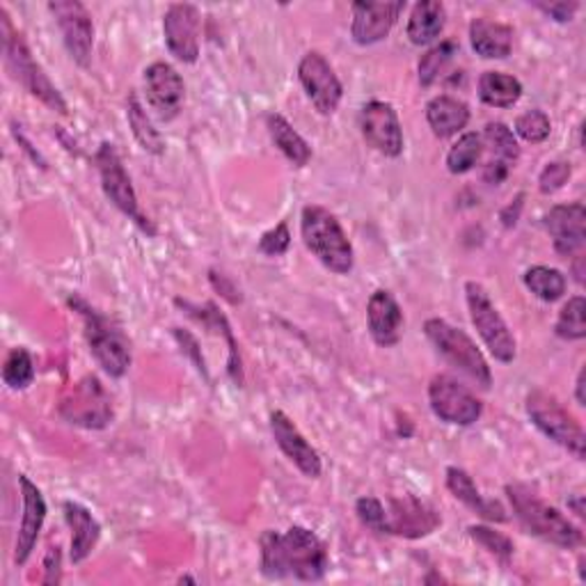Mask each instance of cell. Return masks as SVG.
<instances>
[{
	"label": "cell",
	"instance_id": "obj_1",
	"mask_svg": "<svg viewBox=\"0 0 586 586\" xmlns=\"http://www.w3.org/2000/svg\"><path fill=\"white\" fill-rule=\"evenodd\" d=\"M262 545V573L268 579L321 582L330 568L325 543L300 524L289 527L287 532H268L259 539Z\"/></svg>",
	"mask_w": 586,
	"mask_h": 586
},
{
	"label": "cell",
	"instance_id": "obj_2",
	"mask_svg": "<svg viewBox=\"0 0 586 586\" xmlns=\"http://www.w3.org/2000/svg\"><path fill=\"white\" fill-rule=\"evenodd\" d=\"M507 495L516 518L532 537L564 550H575L584 543L579 529L562 511L545 505L534 490H529L520 484H511L507 486Z\"/></svg>",
	"mask_w": 586,
	"mask_h": 586
},
{
	"label": "cell",
	"instance_id": "obj_3",
	"mask_svg": "<svg viewBox=\"0 0 586 586\" xmlns=\"http://www.w3.org/2000/svg\"><path fill=\"white\" fill-rule=\"evenodd\" d=\"M300 232L307 250L332 273L349 275L353 270V245L340 225V220L334 218L328 209L310 204L302 209L300 218Z\"/></svg>",
	"mask_w": 586,
	"mask_h": 586
},
{
	"label": "cell",
	"instance_id": "obj_4",
	"mask_svg": "<svg viewBox=\"0 0 586 586\" xmlns=\"http://www.w3.org/2000/svg\"><path fill=\"white\" fill-rule=\"evenodd\" d=\"M0 19H3V48H5V63L12 71L14 80L31 92L35 99H40L44 106L60 115H67V101L60 95V90L53 86L40 63H35L31 48H27L25 40L14 31L8 10H0Z\"/></svg>",
	"mask_w": 586,
	"mask_h": 586
},
{
	"label": "cell",
	"instance_id": "obj_5",
	"mask_svg": "<svg viewBox=\"0 0 586 586\" xmlns=\"http://www.w3.org/2000/svg\"><path fill=\"white\" fill-rule=\"evenodd\" d=\"M69 305L82 317V321H86V338L90 344V353L99 362V367L110 378L126 376L131 367V344L122 328L106 319L103 314H99L97 310H92L86 300L69 298Z\"/></svg>",
	"mask_w": 586,
	"mask_h": 586
},
{
	"label": "cell",
	"instance_id": "obj_6",
	"mask_svg": "<svg viewBox=\"0 0 586 586\" xmlns=\"http://www.w3.org/2000/svg\"><path fill=\"white\" fill-rule=\"evenodd\" d=\"M424 332L435 351L450 362L452 367L467 374L474 383L488 389L493 385V374L484 353L472 342L469 334L444 319H429Z\"/></svg>",
	"mask_w": 586,
	"mask_h": 586
},
{
	"label": "cell",
	"instance_id": "obj_7",
	"mask_svg": "<svg viewBox=\"0 0 586 586\" xmlns=\"http://www.w3.org/2000/svg\"><path fill=\"white\" fill-rule=\"evenodd\" d=\"M527 414L545 438L562 444L577 461H584V429L575 417L556 401V397L543 392V389H534V392H529L527 397Z\"/></svg>",
	"mask_w": 586,
	"mask_h": 586
},
{
	"label": "cell",
	"instance_id": "obj_8",
	"mask_svg": "<svg viewBox=\"0 0 586 586\" xmlns=\"http://www.w3.org/2000/svg\"><path fill=\"white\" fill-rule=\"evenodd\" d=\"M97 167H99V177H101V188L106 198L113 202L115 209H120L129 220H133L137 228H141L145 234L156 236L154 222L143 213L141 204H137V195L131 184V177L124 170V163L118 154V150L103 143L95 156Z\"/></svg>",
	"mask_w": 586,
	"mask_h": 586
},
{
	"label": "cell",
	"instance_id": "obj_9",
	"mask_svg": "<svg viewBox=\"0 0 586 586\" xmlns=\"http://www.w3.org/2000/svg\"><path fill=\"white\" fill-rule=\"evenodd\" d=\"M465 298L469 307V319L474 328H477V332L482 334L484 344L488 346V351L493 353L497 362H505V365H509V362L516 360V353H518L516 340L507 321L501 319L497 307L488 298V291L479 283H467Z\"/></svg>",
	"mask_w": 586,
	"mask_h": 586
},
{
	"label": "cell",
	"instance_id": "obj_10",
	"mask_svg": "<svg viewBox=\"0 0 586 586\" xmlns=\"http://www.w3.org/2000/svg\"><path fill=\"white\" fill-rule=\"evenodd\" d=\"M60 417L74 427L99 431L113 422V401L97 376H86L60 401Z\"/></svg>",
	"mask_w": 586,
	"mask_h": 586
},
{
	"label": "cell",
	"instance_id": "obj_11",
	"mask_svg": "<svg viewBox=\"0 0 586 586\" xmlns=\"http://www.w3.org/2000/svg\"><path fill=\"white\" fill-rule=\"evenodd\" d=\"M383 527L380 534H392L401 539H424L433 534L440 527V516L433 507H429L427 501L417 499L412 495L403 497H389L383 505Z\"/></svg>",
	"mask_w": 586,
	"mask_h": 586
},
{
	"label": "cell",
	"instance_id": "obj_12",
	"mask_svg": "<svg viewBox=\"0 0 586 586\" xmlns=\"http://www.w3.org/2000/svg\"><path fill=\"white\" fill-rule=\"evenodd\" d=\"M429 406L438 420L454 427H472L484 412V403L456 378L440 374L429 385Z\"/></svg>",
	"mask_w": 586,
	"mask_h": 586
},
{
	"label": "cell",
	"instance_id": "obj_13",
	"mask_svg": "<svg viewBox=\"0 0 586 586\" xmlns=\"http://www.w3.org/2000/svg\"><path fill=\"white\" fill-rule=\"evenodd\" d=\"M48 10L60 25L63 42L71 60L80 67H90L95 48V23L88 8L76 3V0H55V3H48Z\"/></svg>",
	"mask_w": 586,
	"mask_h": 586
},
{
	"label": "cell",
	"instance_id": "obj_14",
	"mask_svg": "<svg viewBox=\"0 0 586 586\" xmlns=\"http://www.w3.org/2000/svg\"><path fill=\"white\" fill-rule=\"evenodd\" d=\"M298 78L305 95L310 97V101L321 115H332L334 110L340 108L344 97L342 80L338 78V74H334V69L321 53L312 51L305 55L298 65Z\"/></svg>",
	"mask_w": 586,
	"mask_h": 586
},
{
	"label": "cell",
	"instance_id": "obj_15",
	"mask_svg": "<svg viewBox=\"0 0 586 586\" xmlns=\"http://www.w3.org/2000/svg\"><path fill=\"white\" fill-rule=\"evenodd\" d=\"M360 131L367 145L387 158L403 154V131L397 110L385 101H369L360 113Z\"/></svg>",
	"mask_w": 586,
	"mask_h": 586
},
{
	"label": "cell",
	"instance_id": "obj_16",
	"mask_svg": "<svg viewBox=\"0 0 586 586\" xmlns=\"http://www.w3.org/2000/svg\"><path fill=\"white\" fill-rule=\"evenodd\" d=\"M200 10L190 3H175L163 16V35L167 51L179 63L192 65L200 58Z\"/></svg>",
	"mask_w": 586,
	"mask_h": 586
},
{
	"label": "cell",
	"instance_id": "obj_17",
	"mask_svg": "<svg viewBox=\"0 0 586 586\" xmlns=\"http://www.w3.org/2000/svg\"><path fill=\"white\" fill-rule=\"evenodd\" d=\"M145 95L147 103L158 120L170 122L179 115L186 99V86L179 71L167 63H154L145 69Z\"/></svg>",
	"mask_w": 586,
	"mask_h": 586
},
{
	"label": "cell",
	"instance_id": "obj_18",
	"mask_svg": "<svg viewBox=\"0 0 586 586\" xmlns=\"http://www.w3.org/2000/svg\"><path fill=\"white\" fill-rule=\"evenodd\" d=\"M19 488H21V499H23V513H21V524L16 534V545H14V564L23 566L37 545L40 532L46 520V501L42 490L25 477L19 474Z\"/></svg>",
	"mask_w": 586,
	"mask_h": 586
},
{
	"label": "cell",
	"instance_id": "obj_19",
	"mask_svg": "<svg viewBox=\"0 0 586 586\" xmlns=\"http://www.w3.org/2000/svg\"><path fill=\"white\" fill-rule=\"evenodd\" d=\"M270 433L280 446L283 454L310 479H319L323 472L321 456L317 454L314 446L305 440V435L298 431V427L289 420L283 410L270 412Z\"/></svg>",
	"mask_w": 586,
	"mask_h": 586
},
{
	"label": "cell",
	"instance_id": "obj_20",
	"mask_svg": "<svg viewBox=\"0 0 586 586\" xmlns=\"http://www.w3.org/2000/svg\"><path fill=\"white\" fill-rule=\"evenodd\" d=\"M406 3H353V21H351V37L360 46H372L383 42L389 31H392L399 14L403 12Z\"/></svg>",
	"mask_w": 586,
	"mask_h": 586
},
{
	"label": "cell",
	"instance_id": "obj_21",
	"mask_svg": "<svg viewBox=\"0 0 586 586\" xmlns=\"http://www.w3.org/2000/svg\"><path fill=\"white\" fill-rule=\"evenodd\" d=\"M545 230L554 241V250L571 257L584 247L586 241V209L582 202L552 207L545 215Z\"/></svg>",
	"mask_w": 586,
	"mask_h": 586
},
{
	"label": "cell",
	"instance_id": "obj_22",
	"mask_svg": "<svg viewBox=\"0 0 586 586\" xmlns=\"http://www.w3.org/2000/svg\"><path fill=\"white\" fill-rule=\"evenodd\" d=\"M367 323L378 346H397L403 334V312L397 298L385 289L374 291L367 305Z\"/></svg>",
	"mask_w": 586,
	"mask_h": 586
},
{
	"label": "cell",
	"instance_id": "obj_23",
	"mask_svg": "<svg viewBox=\"0 0 586 586\" xmlns=\"http://www.w3.org/2000/svg\"><path fill=\"white\" fill-rule=\"evenodd\" d=\"M65 520L71 529V564H82L92 554L101 539V524L92 516L90 509H86L78 501H65L63 505Z\"/></svg>",
	"mask_w": 586,
	"mask_h": 586
},
{
	"label": "cell",
	"instance_id": "obj_24",
	"mask_svg": "<svg viewBox=\"0 0 586 586\" xmlns=\"http://www.w3.org/2000/svg\"><path fill=\"white\" fill-rule=\"evenodd\" d=\"M469 44L486 60H505L513 48V27L493 19H474L469 23Z\"/></svg>",
	"mask_w": 586,
	"mask_h": 586
},
{
	"label": "cell",
	"instance_id": "obj_25",
	"mask_svg": "<svg viewBox=\"0 0 586 586\" xmlns=\"http://www.w3.org/2000/svg\"><path fill=\"white\" fill-rule=\"evenodd\" d=\"M446 488H450V493L463 501V505L467 509H472L477 516H482L484 520H490V522H507L509 516H507V509L499 505V501L495 499H486L479 488L474 486L472 477L461 469V467H446Z\"/></svg>",
	"mask_w": 586,
	"mask_h": 586
},
{
	"label": "cell",
	"instance_id": "obj_26",
	"mask_svg": "<svg viewBox=\"0 0 586 586\" xmlns=\"http://www.w3.org/2000/svg\"><path fill=\"white\" fill-rule=\"evenodd\" d=\"M427 122L435 137L446 141V137L461 133L467 126L469 108L456 97L440 95L427 103Z\"/></svg>",
	"mask_w": 586,
	"mask_h": 586
},
{
	"label": "cell",
	"instance_id": "obj_27",
	"mask_svg": "<svg viewBox=\"0 0 586 586\" xmlns=\"http://www.w3.org/2000/svg\"><path fill=\"white\" fill-rule=\"evenodd\" d=\"M177 305L181 307V310H186V314H188V317L198 319V321H200V323H202L207 330L222 334V338H225V340L230 342V367H228V372H230L232 380H234L236 385H241V383H243L241 355H239V346H236V342H234V332H232V328H230V323H228L225 314H222V312L218 310V307H215L213 302H207L204 307H192L190 302L177 300Z\"/></svg>",
	"mask_w": 586,
	"mask_h": 586
},
{
	"label": "cell",
	"instance_id": "obj_28",
	"mask_svg": "<svg viewBox=\"0 0 586 586\" xmlns=\"http://www.w3.org/2000/svg\"><path fill=\"white\" fill-rule=\"evenodd\" d=\"M444 23H446L444 5L435 3V0H422V3H417L410 12L408 37L414 46H429L442 35Z\"/></svg>",
	"mask_w": 586,
	"mask_h": 586
},
{
	"label": "cell",
	"instance_id": "obj_29",
	"mask_svg": "<svg viewBox=\"0 0 586 586\" xmlns=\"http://www.w3.org/2000/svg\"><path fill=\"white\" fill-rule=\"evenodd\" d=\"M266 126L270 133V141L275 143V147L280 150L289 163H294L296 167H305L312 158V147L307 145L305 137L277 113H270L266 118Z\"/></svg>",
	"mask_w": 586,
	"mask_h": 586
},
{
	"label": "cell",
	"instance_id": "obj_30",
	"mask_svg": "<svg viewBox=\"0 0 586 586\" xmlns=\"http://www.w3.org/2000/svg\"><path fill=\"white\" fill-rule=\"evenodd\" d=\"M522 97V82L505 71H484L479 78V99L490 108H511Z\"/></svg>",
	"mask_w": 586,
	"mask_h": 586
},
{
	"label": "cell",
	"instance_id": "obj_31",
	"mask_svg": "<svg viewBox=\"0 0 586 586\" xmlns=\"http://www.w3.org/2000/svg\"><path fill=\"white\" fill-rule=\"evenodd\" d=\"M126 118H129V126L133 131V137L137 141L147 154L161 156L165 152V143H163V135L158 133V129H154L147 110L143 108V103L137 101V95L129 97L126 103Z\"/></svg>",
	"mask_w": 586,
	"mask_h": 586
},
{
	"label": "cell",
	"instance_id": "obj_32",
	"mask_svg": "<svg viewBox=\"0 0 586 586\" xmlns=\"http://www.w3.org/2000/svg\"><path fill=\"white\" fill-rule=\"evenodd\" d=\"M482 141L486 143V147L493 154V158L488 163L505 165L511 170V165H516V161L520 158V145L516 141V133L505 122L486 124Z\"/></svg>",
	"mask_w": 586,
	"mask_h": 586
},
{
	"label": "cell",
	"instance_id": "obj_33",
	"mask_svg": "<svg viewBox=\"0 0 586 586\" xmlns=\"http://www.w3.org/2000/svg\"><path fill=\"white\" fill-rule=\"evenodd\" d=\"M524 287L543 302H554L566 294V277L550 266H532L524 273Z\"/></svg>",
	"mask_w": 586,
	"mask_h": 586
},
{
	"label": "cell",
	"instance_id": "obj_34",
	"mask_svg": "<svg viewBox=\"0 0 586 586\" xmlns=\"http://www.w3.org/2000/svg\"><path fill=\"white\" fill-rule=\"evenodd\" d=\"M484 156V141L479 133H463L458 143L452 145L450 154H446V170L452 175H465Z\"/></svg>",
	"mask_w": 586,
	"mask_h": 586
},
{
	"label": "cell",
	"instance_id": "obj_35",
	"mask_svg": "<svg viewBox=\"0 0 586 586\" xmlns=\"http://www.w3.org/2000/svg\"><path fill=\"white\" fill-rule=\"evenodd\" d=\"M554 332L560 334L562 340L568 342H579L586 338V300L584 296H573L560 312L556 319Z\"/></svg>",
	"mask_w": 586,
	"mask_h": 586
},
{
	"label": "cell",
	"instance_id": "obj_36",
	"mask_svg": "<svg viewBox=\"0 0 586 586\" xmlns=\"http://www.w3.org/2000/svg\"><path fill=\"white\" fill-rule=\"evenodd\" d=\"M33 380H35L33 355L25 349H12L3 365V383L19 392V389L31 387Z\"/></svg>",
	"mask_w": 586,
	"mask_h": 586
},
{
	"label": "cell",
	"instance_id": "obj_37",
	"mask_svg": "<svg viewBox=\"0 0 586 586\" xmlns=\"http://www.w3.org/2000/svg\"><path fill=\"white\" fill-rule=\"evenodd\" d=\"M458 53V44L456 42H442L438 46H433L427 55H422L420 60V82L424 88H431L433 82L438 80L440 71L452 63L454 55Z\"/></svg>",
	"mask_w": 586,
	"mask_h": 586
},
{
	"label": "cell",
	"instance_id": "obj_38",
	"mask_svg": "<svg viewBox=\"0 0 586 586\" xmlns=\"http://www.w3.org/2000/svg\"><path fill=\"white\" fill-rule=\"evenodd\" d=\"M467 534L474 543H479L484 550H488L493 556L501 562H509L513 556V543L509 537L495 532V529L486 527V524H472L467 527Z\"/></svg>",
	"mask_w": 586,
	"mask_h": 586
},
{
	"label": "cell",
	"instance_id": "obj_39",
	"mask_svg": "<svg viewBox=\"0 0 586 586\" xmlns=\"http://www.w3.org/2000/svg\"><path fill=\"white\" fill-rule=\"evenodd\" d=\"M550 131H552V124L543 110H527V113H522L516 120V133L522 137L524 143L541 145L550 137Z\"/></svg>",
	"mask_w": 586,
	"mask_h": 586
},
{
	"label": "cell",
	"instance_id": "obj_40",
	"mask_svg": "<svg viewBox=\"0 0 586 586\" xmlns=\"http://www.w3.org/2000/svg\"><path fill=\"white\" fill-rule=\"evenodd\" d=\"M289 245H291L289 228H287V222H280V225H275L259 239V253L266 257H283L289 250Z\"/></svg>",
	"mask_w": 586,
	"mask_h": 586
},
{
	"label": "cell",
	"instance_id": "obj_41",
	"mask_svg": "<svg viewBox=\"0 0 586 586\" xmlns=\"http://www.w3.org/2000/svg\"><path fill=\"white\" fill-rule=\"evenodd\" d=\"M568 179H571V163H564V161L548 163L545 170L539 177V190L543 195H552L556 190H562Z\"/></svg>",
	"mask_w": 586,
	"mask_h": 586
},
{
	"label": "cell",
	"instance_id": "obj_42",
	"mask_svg": "<svg viewBox=\"0 0 586 586\" xmlns=\"http://www.w3.org/2000/svg\"><path fill=\"white\" fill-rule=\"evenodd\" d=\"M355 513L360 518V522L374 529V532H380V527H383V501L376 499V497H360L355 501Z\"/></svg>",
	"mask_w": 586,
	"mask_h": 586
},
{
	"label": "cell",
	"instance_id": "obj_43",
	"mask_svg": "<svg viewBox=\"0 0 586 586\" xmlns=\"http://www.w3.org/2000/svg\"><path fill=\"white\" fill-rule=\"evenodd\" d=\"M173 334H175L177 344L181 346V353H186V355L192 360L195 369H198V372H200L204 378H209V372H207V362H204V355H202V351H200V344H198V340H195L190 332H186V330H181V328H175V330H173Z\"/></svg>",
	"mask_w": 586,
	"mask_h": 586
},
{
	"label": "cell",
	"instance_id": "obj_44",
	"mask_svg": "<svg viewBox=\"0 0 586 586\" xmlns=\"http://www.w3.org/2000/svg\"><path fill=\"white\" fill-rule=\"evenodd\" d=\"M537 10H541L545 16H550L556 23H568L573 21L579 5L577 3H537Z\"/></svg>",
	"mask_w": 586,
	"mask_h": 586
},
{
	"label": "cell",
	"instance_id": "obj_45",
	"mask_svg": "<svg viewBox=\"0 0 586 586\" xmlns=\"http://www.w3.org/2000/svg\"><path fill=\"white\" fill-rule=\"evenodd\" d=\"M60 566H63L60 545L48 548L46 560H44V584H58L60 582Z\"/></svg>",
	"mask_w": 586,
	"mask_h": 586
},
{
	"label": "cell",
	"instance_id": "obj_46",
	"mask_svg": "<svg viewBox=\"0 0 586 586\" xmlns=\"http://www.w3.org/2000/svg\"><path fill=\"white\" fill-rule=\"evenodd\" d=\"M209 280H211L213 289L222 294V298H228L232 305H239V302H241V294H239V289L234 287V283L230 280L228 275H222V273H215V270H211V273H209Z\"/></svg>",
	"mask_w": 586,
	"mask_h": 586
},
{
	"label": "cell",
	"instance_id": "obj_47",
	"mask_svg": "<svg viewBox=\"0 0 586 586\" xmlns=\"http://www.w3.org/2000/svg\"><path fill=\"white\" fill-rule=\"evenodd\" d=\"M520 209H522V195H518V202H516V209H513V204H509L505 211H501V220H505V225L507 228H511V225H516V222H518V213H520Z\"/></svg>",
	"mask_w": 586,
	"mask_h": 586
},
{
	"label": "cell",
	"instance_id": "obj_48",
	"mask_svg": "<svg viewBox=\"0 0 586 586\" xmlns=\"http://www.w3.org/2000/svg\"><path fill=\"white\" fill-rule=\"evenodd\" d=\"M577 389H575V397H577V403L579 406H586V397H584V369L577 374Z\"/></svg>",
	"mask_w": 586,
	"mask_h": 586
},
{
	"label": "cell",
	"instance_id": "obj_49",
	"mask_svg": "<svg viewBox=\"0 0 586 586\" xmlns=\"http://www.w3.org/2000/svg\"><path fill=\"white\" fill-rule=\"evenodd\" d=\"M582 499H584L582 495H577L575 499H568V507H573V509H575V513H577L579 518L584 516V507H582Z\"/></svg>",
	"mask_w": 586,
	"mask_h": 586
},
{
	"label": "cell",
	"instance_id": "obj_50",
	"mask_svg": "<svg viewBox=\"0 0 586 586\" xmlns=\"http://www.w3.org/2000/svg\"><path fill=\"white\" fill-rule=\"evenodd\" d=\"M575 277H577V283H584V273H582V257H577V262H575Z\"/></svg>",
	"mask_w": 586,
	"mask_h": 586
}]
</instances>
